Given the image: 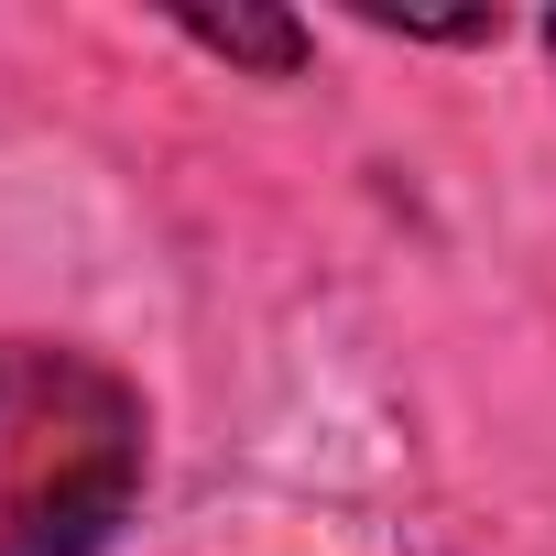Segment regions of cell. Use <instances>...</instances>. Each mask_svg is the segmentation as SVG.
I'll return each instance as SVG.
<instances>
[{
  "instance_id": "3",
  "label": "cell",
  "mask_w": 556,
  "mask_h": 556,
  "mask_svg": "<svg viewBox=\"0 0 556 556\" xmlns=\"http://www.w3.org/2000/svg\"><path fill=\"white\" fill-rule=\"evenodd\" d=\"M534 34H545V55H556V12H545V23H534Z\"/></svg>"
},
{
  "instance_id": "1",
  "label": "cell",
  "mask_w": 556,
  "mask_h": 556,
  "mask_svg": "<svg viewBox=\"0 0 556 556\" xmlns=\"http://www.w3.org/2000/svg\"><path fill=\"white\" fill-rule=\"evenodd\" d=\"M153 480V404L77 339H0V556H110Z\"/></svg>"
},
{
  "instance_id": "2",
  "label": "cell",
  "mask_w": 556,
  "mask_h": 556,
  "mask_svg": "<svg viewBox=\"0 0 556 556\" xmlns=\"http://www.w3.org/2000/svg\"><path fill=\"white\" fill-rule=\"evenodd\" d=\"M175 34L218 66H251V77H295L306 66V23L285 12H175Z\"/></svg>"
}]
</instances>
